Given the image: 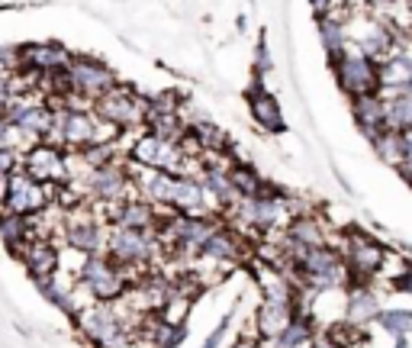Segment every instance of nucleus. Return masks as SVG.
Masks as SVG:
<instances>
[{
	"label": "nucleus",
	"mask_w": 412,
	"mask_h": 348,
	"mask_svg": "<svg viewBox=\"0 0 412 348\" xmlns=\"http://www.w3.org/2000/svg\"><path fill=\"white\" fill-rule=\"evenodd\" d=\"M142 320L129 313L123 303H87L77 313L74 326L94 348H135Z\"/></svg>",
	"instance_id": "nucleus-1"
},
{
	"label": "nucleus",
	"mask_w": 412,
	"mask_h": 348,
	"mask_svg": "<svg viewBox=\"0 0 412 348\" xmlns=\"http://www.w3.org/2000/svg\"><path fill=\"white\" fill-rule=\"evenodd\" d=\"M232 223H238L242 229H248L252 236H271L280 232L290 219H294V197L286 194L280 184L265 181V190L258 197H248V200H238L229 210Z\"/></svg>",
	"instance_id": "nucleus-2"
},
{
	"label": "nucleus",
	"mask_w": 412,
	"mask_h": 348,
	"mask_svg": "<svg viewBox=\"0 0 412 348\" xmlns=\"http://www.w3.org/2000/svg\"><path fill=\"white\" fill-rule=\"evenodd\" d=\"M77 287L84 290L87 303H119L133 287V274L119 268L110 255H87L74 271Z\"/></svg>",
	"instance_id": "nucleus-3"
},
{
	"label": "nucleus",
	"mask_w": 412,
	"mask_h": 348,
	"mask_svg": "<svg viewBox=\"0 0 412 348\" xmlns=\"http://www.w3.org/2000/svg\"><path fill=\"white\" fill-rule=\"evenodd\" d=\"M106 255L119 268H126L133 278H139V274L155 271V261L165 255V249H161L155 229H123V226H110Z\"/></svg>",
	"instance_id": "nucleus-4"
},
{
	"label": "nucleus",
	"mask_w": 412,
	"mask_h": 348,
	"mask_svg": "<svg viewBox=\"0 0 412 348\" xmlns=\"http://www.w3.org/2000/svg\"><path fill=\"white\" fill-rule=\"evenodd\" d=\"M106 236H110V223H106L91 203L65 210V223H62V232H58V242L68 251H77L81 258L106 255Z\"/></svg>",
	"instance_id": "nucleus-5"
},
{
	"label": "nucleus",
	"mask_w": 412,
	"mask_h": 348,
	"mask_svg": "<svg viewBox=\"0 0 412 348\" xmlns=\"http://www.w3.org/2000/svg\"><path fill=\"white\" fill-rule=\"evenodd\" d=\"M338 13H342V10H338ZM342 16H345V26H348L351 49H355L357 55L370 58V62H384V58L399 45V39H403L390 23L380 20V16H370L367 10L348 7V13H342Z\"/></svg>",
	"instance_id": "nucleus-6"
},
{
	"label": "nucleus",
	"mask_w": 412,
	"mask_h": 348,
	"mask_svg": "<svg viewBox=\"0 0 412 348\" xmlns=\"http://www.w3.org/2000/svg\"><path fill=\"white\" fill-rule=\"evenodd\" d=\"M342 258L345 265H348L351 271V284H370L374 278H380L386 268V258H390V251H386V245L380 242V239H374L370 232L357 229V226H351V229L342 232Z\"/></svg>",
	"instance_id": "nucleus-7"
},
{
	"label": "nucleus",
	"mask_w": 412,
	"mask_h": 348,
	"mask_svg": "<svg viewBox=\"0 0 412 348\" xmlns=\"http://www.w3.org/2000/svg\"><path fill=\"white\" fill-rule=\"evenodd\" d=\"M145 107L148 97H142L139 91L126 87V84H116L110 94L94 100V113L100 116V123L113 126L116 133H139L145 126Z\"/></svg>",
	"instance_id": "nucleus-8"
},
{
	"label": "nucleus",
	"mask_w": 412,
	"mask_h": 348,
	"mask_svg": "<svg viewBox=\"0 0 412 348\" xmlns=\"http://www.w3.org/2000/svg\"><path fill=\"white\" fill-rule=\"evenodd\" d=\"M126 158L139 168H155V171H168V174H184L187 171V152L181 142L174 139H161V136L139 129L135 139L129 142Z\"/></svg>",
	"instance_id": "nucleus-9"
},
{
	"label": "nucleus",
	"mask_w": 412,
	"mask_h": 348,
	"mask_svg": "<svg viewBox=\"0 0 412 348\" xmlns=\"http://www.w3.org/2000/svg\"><path fill=\"white\" fill-rule=\"evenodd\" d=\"M65 77H68V91L71 97L77 100H87V104H94V100H100L104 94H110L113 87H116V71L110 68L106 62H100V58H91V55H74L68 65V71H65Z\"/></svg>",
	"instance_id": "nucleus-10"
},
{
	"label": "nucleus",
	"mask_w": 412,
	"mask_h": 348,
	"mask_svg": "<svg viewBox=\"0 0 412 348\" xmlns=\"http://www.w3.org/2000/svg\"><path fill=\"white\" fill-rule=\"evenodd\" d=\"M23 171L45 187H65L71 181V155L49 142H35L23 152Z\"/></svg>",
	"instance_id": "nucleus-11"
},
{
	"label": "nucleus",
	"mask_w": 412,
	"mask_h": 348,
	"mask_svg": "<svg viewBox=\"0 0 412 348\" xmlns=\"http://www.w3.org/2000/svg\"><path fill=\"white\" fill-rule=\"evenodd\" d=\"M332 75H335L338 91H342L348 100L367 97V94H380V68H377V62L357 55L355 49H348L335 65H332Z\"/></svg>",
	"instance_id": "nucleus-12"
},
{
	"label": "nucleus",
	"mask_w": 412,
	"mask_h": 348,
	"mask_svg": "<svg viewBox=\"0 0 412 348\" xmlns=\"http://www.w3.org/2000/svg\"><path fill=\"white\" fill-rule=\"evenodd\" d=\"M55 194L58 187H45V184L33 181L26 171H13L7 178V213H16V216H39L55 203Z\"/></svg>",
	"instance_id": "nucleus-13"
},
{
	"label": "nucleus",
	"mask_w": 412,
	"mask_h": 348,
	"mask_svg": "<svg viewBox=\"0 0 412 348\" xmlns=\"http://www.w3.org/2000/svg\"><path fill=\"white\" fill-rule=\"evenodd\" d=\"M300 310H303L300 293L296 297H261L258 310L252 316V332L265 342H274Z\"/></svg>",
	"instance_id": "nucleus-14"
},
{
	"label": "nucleus",
	"mask_w": 412,
	"mask_h": 348,
	"mask_svg": "<svg viewBox=\"0 0 412 348\" xmlns=\"http://www.w3.org/2000/svg\"><path fill=\"white\" fill-rule=\"evenodd\" d=\"M71 52L65 49L62 42H26L20 45V71H29L35 77H52L68 71Z\"/></svg>",
	"instance_id": "nucleus-15"
},
{
	"label": "nucleus",
	"mask_w": 412,
	"mask_h": 348,
	"mask_svg": "<svg viewBox=\"0 0 412 348\" xmlns=\"http://www.w3.org/2000/svg\"><path fill=\"white\" fill-rule=\"evenodd\" d=\"M16 261L26 268V274L35 281H45L62 271V245L52 236H35L16 251Z\"/></svg>",
	"instance_id": "nucleus-16"
},
{
	"label": "nucleus",
	"mask_w": 412,
	"mask_h": 348,
	"mask_svg": "<svg viewBox=\"0 0 412 348\" xmlns=\"http://www.w3.org/2000/svg\"><path fill=\"white\" fill-rule=\"evenodd\" d=\"M245 258H248V242H245V239L238 236L229 223H226V219L213 229V236L203 242V249L196 251V261H206V265L235 268V265H242Z\"/></svg>",
	"instance_id": "nucleus-17"
},
{
	"label": "nucleus",
	"mask_w": 412,
	"mask_h": 348,
	"mask_svg": "<svg viewBox=\"0 0 412 348\" xmlns=\"http://www.w3.org/2000/svg\"><path fill=\"white\" fill-rule=\"evenodd\" d=\"M380 68V94L390 97V94H409L412 91V36H403L399 45L377 62Z\"/></svg>",
	"instance_id": "nucleus-18"
},
{
	"label": "nucleus",
	"mask_w": 412,
	"mask_h": 348,
	"mask_svg": "<svg viewBox=\"0 0 412 348\" xmlns=\"http://www.w3.org/2000/svg\"><path fill=\"white\" fill-rule=\"evenodd\" d=\"M245 104H248V116H252V123L258 126L261 133H267V136H284L286 133V119H284V110H280V100L267 91L265 81L252 84V91L245 94Z\"/></svg>",
	"instance_id": "nucleus-19"
},
{
	"label": "nucleus",
	"mask_w": 412,
	"mask_h": 348,
	"mask_svg": "<svg viewBox=\"0 0 412 348\" xmlns=\"http://www.w3.org/2000/svg\"><path fill=\"white\" fill-rule=\"evenodd\" d=\"M171 213H181V216H219L210 190L203 187V181L196 178V174H187V171L177 174V181H174Z\"/></svg>",
	"instance_id": "nucleus-20"
},
{
	"label": "nucleus",
	"mask_w": 412,
	"mask_h": 348,
	"mask_svg": "<svg viewBox=\"0 0 412 348\" xmlns=\"http://www.w3.org/2000/svg\"><path fill=\"white\" fill-rule=\"evenodd\" d=\"M380 310H384V303H380L377 290L370 284H351L348 290H345V320L351 329H357V332H367L370 326H377L380 320Z\"/></svg>",
	"instance_id": "nucleus-21"
},
{
	"label": "nucleus",
	"mask_w": 412,
	"mask_h": 348,
	"mask_svg": "<svg viewBox=\"0 0 412 348\" xmlns=\"http://www.w3.org/2000/svg\"><path fill=\"white\" fill-rule=\"evenodd\" d=\"M129 174H133V190L145 203L158 210H171V197H174V181L177 174L155 171V168H139L129 161Z\"/></svg>",
	"instance_id": "nucleus-22"
},
{
	"label": "nucleus",
	"mask_w": 412,
	"mask_h": 348,
	"mask_svg": "<svg viewBox=\"0 0 412 348\" xmlns=\"http://www.w3.org/2000/svg\"><path fill=\"white\" fill-rule=\"evenodd\" d=\"M161 210L145 203L142 197H129V200L116 203V207L106 213V223L110 226H123V229H155L158 226Z\"/></svg>",
	"instance_id": "nucleus-23"
},
{
	"label": "nucleus",
	"mask_w": 412,
	"mask_h": 348,
	"mask_svg": "<svg viewBox=\"0 0 412 348\" xmlns=\"http://www.w3.org/2000/svg\"><path fill=\"white\" fill-rule=\"evenodd\" d=\"M187 136L200 146L203 155H216V158H229L232 155V139L226 129H219L213 119H203V116H194L187 123Z\"/></svg>",
	"instance_id": "nucleus-24"
},
{
	"label": "nucleus",
	"mask_w": 412,
	"mask_h": 348,
	"mask_svg": "<svg viewBox=\"0 0 412 348\" xmlns=\"http://www.w3.org/2000/svg\"><path fill=\"white\" fill-rule=\"evenodd\" d=\"M316 29H319V45L325 52L328 65H335L345 52L351 49L348 42V26H345V16L338 13H325V16H316Z\"/></svg>",
	"instance_id": "nucleus-25"
},
{
	"label": "nucleus",
	"mask_w": 412,
	"mask_h": 348,
	"mask_svg": "<svg viewBox=\"0 0 412 348\" xmlns=\"http://www.w3.org/2000/svg\"><path fill=\"white\" fill-rule=\"evenodd\" d=\"M351 116L355 126L361 129L364 139H374L386 129L384 126V94H367V97H355L351 100Z\"/></svg>",
	"instance_id": "nucleus-26"
},
{
	"label": "nucleus",
	"mask_w": 412,
	"mask_h": 348,
	"mask_svg": "<svg viewBox=\"0 0 412 348\" xmlns=\"http://www.w3.org/2000/svg\"><path fill=\"white\" fill-rule=\"evenodd\" d=\"M39 232H35V219H29V216H16V213H0V242L10 249V255L16 258V251L23 249V245L29 242V239H35Z\"/></svg>",
	"instance_id": "nucleus-27"
},
{
	"label": "nucleus",
	"mask_w": 412,
	"mask_h": 348,
	"mask_svg": "<svg viewBox=\"0 0 412 348\" xmlns=\"http://www.w3.org/2000/svg\"><path fill=\"white\" fill-rule=\"evenodd\" d=\"M229 181L235 187L238 200H248V197H258L265 190V174L252 165V161H229Z\"/></svg>",
	"instance_id": "nucleus-28"
},
{
	"label": "nucleus",
	"mask_w": 412,
	"mask_h": 348,
	"mask_svg": "<svg viewBox=\"0 0 412 348\" xmlns=\"http://www.w3.org/2000/svg\"><path fill=\"white\" fill-rule=\"evenodd\" d=\"M316 332H319V329H316V320L306 310H300V313L290 320V326L271 342V348H309V342H313Z\"/></svg>",
	"instance_id": "nucleus-29"
},
{
	"label": "nucleus",
	"mask_w": 412,
	"mask_h": 348,
	"mask_svg": "<svg viewBox=\"0 0 412 348\" xmlns=\"http://www.w3.org/2000/svg\"><path fill=\"white\" fill-rule=\"evenodd\" d=\"M384 126L393 129V133H406V129H412V91L384 97Z\"/></svg>",
	"instance_id": "nucleus-30"
},
{
	"label": "nucleus",
	"mask_w": 412,
	"mask_h": 348,
	"mask_svg": "<svg viewBox=\"0 0 412 348\" xmlns=\"http://www.w3.org/2000/svg\"><path fill=\"white\" fill-rule=\"evenodd\" d=\"M377 326L390 339H412V310L409 307H384Z\"/></svg>",
	"instance_id": "nucleus-31"
},
{
	"label": "nucleus",
	"mask_w": 412,
	"mask_h": 348,
	"mask_svg": "<svg viewBox=\"0 0 412 348\" xmlns=\"http://www.w3.org/2000/svg\"><path fill=\"white\" fill-rule=\"evenodd\" d=\"M370 148H374V155H377L384 165H390L393 171L403 165V139H399V133H393V129H384L380 136H374V139H370Z\"/></svg>",
	"instance_id": "nucleus-32"
},
{
	"label": "nucleus",
	"mask_w": 412,
	"mask_h": 348,
	"mask_svg": "<svg viewBox=\"0 0 412 348\" xmlns=\"http://www.w3.org/2000/svg\"><path fill=\"white\" fill-rule=\"evenodd\" d=\"M271 71H274L271 45H267V36L258 33V42H255V81H265Z\"/></svg>",
	"instance_id": "nucleus-33"
},
{
	"label": "nucleus",
	"mask_w": 412,
	"mask_h": 348,
	"mask_svg": "<svg viewBox=\"0 0 412 348\" xmlns=\"http://www.w3.org/2000/svg\"><path fill=\"white\" fill-rule=\"evenodd\" d=\"M232 320H235V313H226L223 320H219L216 326L210 329V332L203 335V345H200V348H223L226 335H229V326H232Z\"/></svg>",
	"instance_id": "nucleus-34"
},
{
	"label": "nucleus",
	"mask_w": 412,
	"mask_h": 348,
	"mask_svg": "<svg viewBox=\"0 0 412 348\" xmlns=\"http://www.w3.org/2000/svg\"><path fill=\"white\" fill-rule=\"evenodd\" d=\"M23 165V152L16 148H0V178H10L13 171H20Z\"/></svg>",
	"instance_id": "nucleus-35"
},
{
	"label": "nucleus",
	"mask_w": 412,
	"mask_h": 348,
	"mask_svg": "<svg viewBox=\"0 0 412 348\" xmlns=\"http://www.w3.org/2000/svg\"><path fill=\"white\" fill-rule=\"evenodd\" d=\"M390 287L396 293H412V261H403V268H399V274L390 281Z\"/></svg>",
	"instance_id": "nucleus-36"
},
{
	"label": "nucleus",
	"mask_w": 412,
	"mask_h": 348,
	"mask_svg": "<svg viewBox=\"0 0 412 348\" xmlns=\"http://www.w3.org/2000/svg\"><path fill=\"white\" fill-rule=\"evenodd\" d=\"M309 7H313L316 16H325V13H335V10H342V4H338V0H309Z\"/></svg>",
	"instance_id": "nucleus-37"
},
{
	"label": "nucleus",
	"mask_w": 412,
	"mask_h": 348,
	"mask_svg": "<svg viewBox=\"0 0 412 348\" xmlns=\"http://www.w3.org/2000/svg\"><path fill=\"white\" fill-rule=\"evenodd\" d=\"M309 348H345V345H342V342H338V339H332V335H328L325 329H322V332H316V335H313Z\"/></svg>",
	"instance_id": "nucleus-38"
},
{
	"label": "nucleus",
	"mask_w": 412,
	"mask_h": 348,
	"mask_svg": "<svg viewBox=\"0 0 412 348\" xmlns=\"http://www.w3.org/2000/svg\"><path fill=\"white\" fill-rule=\"evenodd\" d=\"M229 348H258V342H255L252 335H242V339H235Z\"/></svg>",
	"instance_id": "nucleus-39"
},
{
	"label": "nucleus",
	"mask_w": 412,
	"mask_h": 348,
	"mask_svg": "<svg viewBox=\"0 0 412 348\" xmlns=\"http://www.w3.org/2000/svg\"><path fill=\"white\" fill-rule=\"evenodd\" d=\"M7 210V178H0V213Z\"/></svg>",
	"instance_id": "nucleus-40"
},
{
	"label": "nucleus",
	"mask_w": 412,
	"mask_h": 348,
	"mask_svg": "<svg viewBox=\"0 0 412 348\" xmlns=\"http://www.w3.org/2000/svg\"><path fill=\"white\" fill-rule=\"evenodd\" d=\"M403 4H406V7H409V10H412V0H403Z\"/></svg>",
	"instance_id": "nucleus-41"
},
{
	"label": "nucleus",
	"mask_w": 412,
	"mask_h": 348,
	"mask_svg": "<svg viewBox=\"0 0 412 348\" xmlns=\"http://www.w3.org/2000/svg\"><path fill=\"white\" fill-rule=\"evenodd\" d=\"M409 187H412V181H409Z\"/></svg>",
	"instance_id": "nucleus-42"
}]
</instances>
